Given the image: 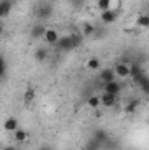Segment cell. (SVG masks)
<instances>
[{
    "mask_svg": "<svg viewBox=\"0 0 149 150\" xmlns=\"http://www.w3.org/2000/svg\"><path fill=\"white\" fill-rule=\"evenodd\" d=\"M82 38H84V35L82 33H77V32H74V33H70V35H65V37H60V40H58V44L54 45L58 51H72V49H75V47H79L81 45V42H82Z\"/></svg>",
    "mask_w": 149,
    "mask_h": 150,
    "instance_id": "obj_1",
    "label": "cell"
},
{
    "mask_svg": "<svg viewBox=\"0 0 149 150\" xmlns=\"http://www.w3.org/2000/svg\"><path fill=\"white\" fill-rule=\"evenodd\" d=\"M114 72H116V77L119 79H128L132 77V65L128 61H117L114 65Z\"/></svg>",
    "mask_w": 149,
    "mask_h": 150,
    "instance_id": "obj_2",
    "label": "cell"
},
{
    "mask_svg": "<svg viewBox=\"0 0 149 150\" xmlns=\"http://www.w3.org/2000/svg\"><path fill=\"white\" fill-rule=\"evenodd\" d=\"M53 16V5L51 2H44L37 7V18L39 19H49Z\"/></svg>",
    "mask_w": 149,
    "mask_h": 150,
    "instance_id": "obj_3",
    "label": "cell"
},
{
    "mask_svg": "<svg viewBox=\"0 0 149 150\" xmlns=\"http://www.w3.org/2000/svg\"><path fill=\"white\" fill-rule=\"evenodd\" d=\"M117 16H119L117 9H109V11H105V12H100V19H102L104 25H112V23H116V21H117Z\"/></svg>",
    "mask_w": 149,
    "mask_h": 150,
    "instance_id": "obj_4",
    "label": "cell"
},
{
    "mask_svg": "<svg viewBox=\"0 0 149 150\" xmlns=\"http://www.w3.org/2000/svg\"><path fill=\"white\" fill-rule=\"evenodd\" d=\"M58 40H60V33H58L54 28H47V32H46V35H44V42H46L47 45H56Z\"/></svg>",
    "mask_w": 149,
    "mask_h": 150,
    "instance_id": "obj_5",
    "label": "cell"
},
{
    "mask_svg": "<svg viewBox=\"0 0 149 150\" xmlns=\"http://www.w3.org/2000/svg\"><path fill=\"white\" fill-rule=\"evenodd\" d=\"M46 32H47V28H46L42 23H37V25L32 26V30H30V37L35 38V40H37V38H44Z\"/></svg>",
    "mask_w": 149,
    "mask_h": 150,
    "instance_id": "obj_6",
    "label": "cell"
},
{
    "mask_svg": "<svg viewBox=\"0 0 149 150\" xmlns=\"http://www.w3.org/2000/svg\"><path fill=\"white\" fill-rule=\"evenodd\" d=\"M100 100H102V107H105V108H112L117 103V96L116 94H109V93H104L100 96Z\"/></svg>",
    "mask_w": 149,
    "mask_h": 150,
    "instance_id": "obj_7",
    "label": "cell"
},
{
    "mask_svg": "<svg viewBox=\"0 0 149 150\" xmlns=\"http://www.w3.org/2000/svg\"><path fill=\"white\" fill-rule=\"evenodd\" d=\"M104 93H109V94H119L121 93V84L117 80H112V82H107L104 84Z\"/></svg>",
    "mask_w": 149,
    "mask_h": 150,
    "instance_id": "obj_8",
    "label": "cell"
},
{
    "mask_svg": "<svg viewBox=\"0 0 149 150\" xmlns=\"http://www.w3.org/2000/svg\"><path fill=\"white\" fill-rule=\"evenodd\" d=\"M19 129V124H18V119L16 117H9V119H5V122H4V131H7V133H14V131H18Z\"/></svg>",
    "mask_w": 149,
    "mask_h": 150,
    "instance_id": "obj_9",
    "label": "cell"
},
{
    "mask_svg": "<svg viewBox=\"0 0 149 150\" xmlns=\"http://www.w3.org/2000/svg\"><path fill=\"white\" fill-rule=\"evenodd\" d=\"M100 80H102L104 84L116 80V72H114V68H104V70L100 72Z\"/></svg>",
    "mask_w": 149,
    "mask_h": 150,
    "instance_id": "obj_10",
    "label": "cell"
},
{
    "mask_svg": "<svg viewBox=\"0 0 149 150\" xmlns=\"http://www.w3.org/2000/svg\"><path fill=\"white\" fill-rule=\"evenodd\" d=\"M11 9H12V2L11 0H2L0 2V16L2 18H7L9 12H11Z\"/></svg>",
    "mask_w": 149,
    "mask_h": 150,
    "instance_id": "obj_11",
    "label": "cell"
},
{
    "mask_svg": "<svg viewBox=\"0 0 149 150\" xmlns=\"http://www.w3.org/2000/svg\"><path fill=\"white\" fill-rule=\"evenodd\" d=\"M12 134H14V142L16 143H25L28 140V131H25V129H18Z\"/></svg>",
    "mask_w": 149,
    "mask_h": 150,
    "instance_id": "obj_12",
    "label": "cell"
},
{
    "mask_svg": "<svg viewBox=\"0 0 149 150\" xmlns=\"http://www.w3.org/2000/svg\"><path fill=\"white\" fill-rule=\"evenodd\" d=\"M34 58H35V61H39V63L46 61V59H47V49H46V47H37Z\"/></svg>",
    "mask_w": 149,
    "mask_h": 150,
    "instance_id": "obj_13",
    "label": "cell"
},
{
    "mask_svg": "<svg viewBox=\"0 0 149 150\" xmlns=\"http://www.w3.org/2000/svg\"><path fill=\"white\" fill-rule=\"evenodd\" d=\"M97 9L100 12H105V11L112 9V0H97Z\"/></svg>",
    "mask_w": 149,
    "mask_h": 150,
    "instance_id": "obj_14",
    "label": "cell"
},
{
    "mask_svg": "<svg viewBox=\"0 0 149 150\" xmlns=\"http://www.w3.org/2000/svg\"><path fill=\"white\" fill-rule=\"evenodd\" d=\"M100 65H102V61H100V58H97V56H93V58H90L88 59V63H86V67L90 68V70H98L100 68Z\"/></svg>",
    "mask_w": 149,
    "mask_h": 150,
    "instance_id": "obj_15",
    "label": "cell"
},
{
    "mask_svg": "<svg viewBox=\"0 0 149 150\" xmlns=\"http://www.w3.org/2000/svg\"><path fill=\"white\" fill-rule=\"evenodd\" d=\"M93 142H97L98 145H104V143L107 142V133H105L104 129H98V131L95 133V138H93Z\"/></svg>",
    "mask_w": 149,
    "mask_h": 150,
    "instance_id": "obj_16",
    "label": "cell"
},
{
    "mask_svg": "<svg viewBox=\"0 0 149 150\" xmlns=\"http://www.w3.org/2000/svg\"><path fill=\"white\" fill-rule=\"evenodd\" d=\"M84 37H91L93 33H95V26L91 25V23H84L82 25V32H81Z\"/></svg>",
    "mask_w": 149,
    "mask_h": 150,
    "instance_id": "obj_17",
    "label": "cell"
},
{
    "mask_svg": "<svg viewBox=\"0 0 149 150\" xmlns=\"http://www.w3.org/2000/svg\"><path fill=\"white\" fill-rule=\"evenodd\" d=\"M34 98H35V89H34V87H28V89L25 91V94H23L25 103H32V101H34Z\"/></svg>",
    "mask_w": 149,
    "mask_h": 150,
    "instance_id": "obj_18",
    "label": "cell"
},
{
    "mask_svg": "<svg viewBox=\"0 0 149 150\" xmlns=\"http://www.w3.org/2000/svg\"><path fill=\"white\" fill-rule=\"evenodd\" d=\"M137 25L142 28H149V14H139L137 18Z\"/></svg>",
    "mask_w": 149,
    "mask_h": 150,
    "instance_id": "obj_19",
    "label": "cell"
},
{
    "mask_svg": "<svg viewBox=\"0 0 149 150\" xmlns=\"http://www.w3.org/2000/svg\"><path fill=\"white\" fill-rule=\"evenodd\" d=\"M100 105H102L100 96H91V98H88V107H90V108H98Z\"/></svg>",
    "mask_w": 149,
    "mask_h": 150,
    "instance_id": "obj_20",
    "label": "cell"
},
{
    "mask_svg": "<svg viewBox=\"0 0 149 150\" xmlns=\"http://www.w3.org/2000/svg\"><path fill=\"white\" fill-rule=\"evenodd\" d=\"M137 107H139V101L137 100H132L128 105H126V108H125V112L126 113H133L135 110H137Z\"/></svg>",
    "mask_w": 149,
    "mask_h": 150,
    "instance_id": "obj_21",
    "label": "cell"
},
{
    "mask_svg": "<svg viewBox=\"0 0 149 150\" xmlns=\"http://www.w3.org/2000/svg\"><path fill=\"white\" fill-rule=\"evenodd\" d=\"M139 87H140V91H142L144 94H149V77H146V79L139 84Z\"/></svg>",
    "mask_w": 149,
    "mask_h": 150,
    "instance_id": "obj_22",
    "label": "cell"
},
{
    "mask_svg": "<svg viewBox=\"0 0 149 150\" xmlns=\"http://www.w3.org/2000/svg\"><path fill=\"white\" fill-rule=\"evenodd\" d=\"M2 150H18V149H16L14 145H7V147H4Z\"/></svg>",
    "mask_w": 149,
    "mask_h": 150,
    "instance_id": "obj_23",
    "label": "cell"
},
{
    "mask_svg": "<svg viewBox=\"0 0 149 150\" xmlns=\"http://www.w3.org/2000/svg\"><path fill=\"white\" fill-rule=\"evenodd\" d=\"M42 150H51V149H47V147H44V149H42Z\"/></svg>",
    "mask_w": 149,
    "mask_h": 150,
    "instance_id": "obj_24",
    "label": "cell"
},
{
    "mask_svg": "<svg viewBox=\"0 0 149 150\" xmlns=\"http://www.w3.org/2000/svg\"><path fill=\"white\" fill-rule=\"evenodd\" d=\"M47 2H58V0H47Z\"/></svg>",
    "mask_w": 149,
    "mask_h": 150,
    "instance_id": "obj_25",
    "label": "cell"
}]
</instances>
